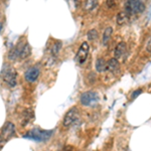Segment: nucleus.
<instances>
[{
	"instance_id": "nucleus-15",
	"label": "nucleus",
	"mask_w": 151,
	"mask_h": 151,
	"mask_svg": "<svg viewBox=\"0 0 151 151\" xmlns=\"http://www.w3.org/2000/svg\"><path fill=\"white\" fill-rule=\"evenodd\" d=\"M112 33H113V28L112 27H107L106 29L104 30V33H103V45H107L110 40L111 36H112Z\"/></svg>"
},
{
	"instance_id": "nucleus-19",
	"label": "nucleus",
	"mask_w": 151,
	"mask_h": 151,
	"mask_svg": "<svg viewBox=\"0 0 151 151\" xmlns=\"http://www.w3.org/2000/svg\"><path fill=\"white\" fill-rule=\"evenodd\" d=\"M141 92H142V91H141V89H138V90H136V91H134L132 93V95H131V98L135 99L136 97H138L141 94Z\"/></svg>"
},
{
	"instance_id": "nucleus-8",
	"label": "nucleus",
	"mask_w": 151,
	"mask_h": 151,
	"mask_svg": "<svg viewBox=\"0 0 151 151\" xmlns=\"http://www.w3.org/2000/svg\"><path fill=\"white\" fill-rule=\"evenodd\" d=\"M40 68H38L37 65H35V67L29 68V69L25 72V75H24V77H25V80L28 83H33V82H35L36 80L38 79V77H40Z\"/></svg>"
},
{
	"instance_id": "nucleus-14",
	"label": "nucleus",
	"mask_w": 151,
	"mask_h": 151,
	"mask_svg": "<svg viewBox=\"0 0 151 151\" xmlns=\"http://www.w3.org/2000/svg\"><path fill=\"white\" fill-rule=\"evenodd\" d=\"M95 67H96L97 72L103 73L107 70V62L103 58H99L98 60H96V65H95Z\"/></svg>"
},
{
	"instance_id": "nucleus-18",
	"label": "nucleus",
	"mask_w": 151,
	"mask_h": 151,
	"mask_svg": "<svg viewBox=\"0 0 151 151\" xmlns=\"http://www.w3.org/2000/svg\"><path fill=\"white\" fill-rule=\"evenodd\" d=\"M88 40L90 41H94L96 38H98V31L96 29H91V30L88 31Z\"/></svg>"
},
{
	"instance_id": "nucleus-2",
	"label": "nucleus",
	"mask_w": 151,
	"mask_h": 151,
	"mask_svg": "<svg viewBox=\"0 0 151 151\" xmlns=\"http://www.w3.org/2000/svg\"><path fill=\"white\" fill-rule=\"evenodd\" d=\"M1 77L9 87H15L17 85V73L10 65H4Z\"/></svg>"
},
{
	"instance_id": "nucleus-3",
	"label": "nucleus",
	"mask_w": 151,
	"mask_h": 151,
	"mask_svg": "<svg viewBox=\"0 0 151 151\" xmlns=\"http://www.w3.org/2000/svg\"><path fill=\"white\" fill-rule=\"evenodd\" d=\"M145 10V4L142 1H127L125 3V11L130 14L131 16L135 15V14L141 13Z\"/></svg>"
},
{
	"instance_id": "nucleus-11",
	"label": "nucleus",
	"mask_w": 151,
	"mask_h": 151,
	"mask_svg": "<svg viewBox=\"0 0 151 151\" xmlns=\"http://www.w3.org/2000/svg\"><path fill=\"white\" fill-rule=\"evenodd\" d=\"M33 118H35V112H33V110H31V109H26L22 113L21 124H22L23 126L27 125L28 123L31 122V120H33Z\"/></svg>"
},
{
	"instance_id": "nucleus-5",
	"label": "nucleus",
	"mask_w": 151,
	"mask_h": 151,
	"mask_svg": "<svg viewBox=\"0 0 151 151\" xmlns=\"http://www.w3.org/2000/svg\"><path fill=\"white\" fill-rule=\"evenodd\" d=\"M99 101V95L95 92L89 91L85 92L84 94L81 95V103L84 106H94L95 104H97Z\"/></svg>"
},
{
	"instance_id": "nucleus-12",
	"label": "nucleus",
	"mask_w": 151,
	"mask_h": 151,
	"mask_svg": "<svg viewBox=\"0 0 151 151\" xmlns=\"http://www.w3.org/2000/svg\"><path fill=\"white\" fill-rule=\"evenodd\" d=\"M119 69V62L116 58H111L107 62V70L111 73H115Z\"/></svg>"
},
{
	"instance_id": "nucleus-22",
	"label": "nucleus",
	"mask_w": 151,
	"mask_h": 151,
	"mask_svg": "<svg viewBox=\"0 0 151 151\" xmlns=\"http://www.w3.org/2000/svg\"><path fill=\"white\" fill-rule=\"evenodd\" d=\"M63 151H74V148H73L72 146L68 145V146H65V147L64 148V150H63Z\"/></svg>"
},
{
	"instance_id": "nucleus-7",
	"label": "nucleus",
	"mask_w": 151,
	"mask_h": 151,
	"mask_svg": "<svg viewBox=\"0 0 151 151\" xmlns=\"http://www.w3.org/2000/svg\"><path fill=\"white\" fill-rule=\"evenodd\" d=\"M89 50H90L89 43H88L87 41H84L81 47H80L79 50H78L77 55H76V58H77L78 63H79L80 65H83L87 60L88 55H89Z\"/></svg>"
},
{
	"instance_id": "nucleus-1",
	"label": "nucleus",
	"mask_w": 151,
	"mask_h": 151,
	"mask_svg": "<svg viewBox=\"0 0 151 151\" xmlns=\"http://www.w3.org/2000/svg\"><path fill=\"white\" fill-rule=\"evenodd\" d=\"M52 135V130H41V129L35 128L24 134L23 137L27 138V139L38 141V142H42V141H47L50 139Z\"/></svg>"
},
{
	"instance_id": "nucleus-4",
	"label": "nucleus",
	"mask_w": 151,
	"mask_h": 151,
	"mask_svg": "<svg viewBox=\"0 0 151 151\" xmlns=\"http://www.w3.org/2000/svg\"><path fill=\"white\" fill-rule=\"evenodd\" d=\"M15 133V126L13 123L7 122L5 125L3 126L1 132H0V142L4 143L8 141L12 136Z\"/></svg>"
},
{
	"instance_id": "nucleus-16",
	"label": "nucleus",
	"mask_w": 151,
	"mask_h": 151,
	"mask_svg": "<svg viewBox=\"0 0 151 151\" xmlns=\"http://www.w3.org/2000/svg\"><path fill=\"white\" fill-rule=\"evenodd\" d=\"M60 48H62V42H60V41H57V42H55L52 45V48H50V53H52V55L55 58L58 57Z\"/></svg>"
},
{
	"instance_id": "nucleus-17",
	"label": "nucleus",
	"mask_w": 151,
	"mask_h": 151,
	"mask_svg": "<svg viewBox=\"0 0 151 151\" xmlns=\"http://www.w3.org/2000/svg\"><path fill=\"white\" fill-rule=\"evenodd\" d=\"M97 6H98V1H96V0H89V1H86V3H85V9L87 11L94 10Z\"/></svg>"
},
{
	"instance_id": "nucleus-20",
	"label": "nucleus",
	"mask_w": 151,
	"mask_h": 151,
	"mask_svg": "<svg viewBox=\"0 0 151 151\" xmlns=\"http://www.w3.org/2000/svg\"><path fill=\"white\" fill-rule=\"evenodd\" d=\"M146 50H147V52H151V37L149 38V40H148L147 45H146Z\"/></svg>"
},
{
	"instance_id": "nucleus-6",
	"label": "nucleus",
	"mask_w": 151,
	"mask_h": 151,
	"mask_svg": "<svg viewBox=\"0 0 151 151\" xmlns=\"http://www.w3.org/2000/svg\"><path fill=\"white\" fill-rule=\"evenodd\" d=\"M78 118H79V110L76 107H74V108L70 109L67 112L63 124H64L65 127H70V126H72L78 120Z\"/></svg>"
},
{
	"instance_id": "nucleus-21",
	"label": "nucleus",
	"mask_w": 151,
	"mask_h": 151,
	"mask_svg": "<svg viewBox=\"0 0 151 151\" xmlns=\"http://www.w3.org/2000/svg\"><path fill=\"white\" fill-rule=\"evenodd\" d=\"M106 3H107V5H108V7H110V8L115 5V2L112 1V0H108V1H107Z\"/></svg>"
},
{
	"instance_id": "nucleus-10",
	"label": "nucleus",
	"mask_w": 151,
	"mask_h": 151,
	"mask_svg": "<svg viewBox=\"0 0 151 151\" xmlns=\"http://www.w3.org/2000/svg\"><path fill=\"white\" fill-rule=\"evenodd\" d=\"M130 17L131 15L129 13H127L125 10L124 11H120L116 16V21H117V24L118 25H124V24L128 23L130 21Z\"/></svg>"
},
{
	"instance_id": "nucleus-23",
	"label": "nucleus",
	"mask_w": 151,
	"mask_h": 151,
	"mask_svg": "<svg viewBox=\"0 0 151 151\" xmlns=\"http://www.w3.org/2000/svg\"><path fill=\"white\" fill-rule=\"evenodd\" d=\"M0 149H1V146H0Z\"/></svg>"
},
{
	"instance_id": "nucleus-13",
	"label": "nucleus",
	"mask_w": 151,
	"mask_h": 151,
	"mask_svg": "<svg viewBox=\"0 0 151 151\" xmlns=\"http://www.w3.org/2000/svg\"><path fill=\"white\" fill-rule=\"evenodd\" d=\"M31 53V50H30V47L27 42H24L22 47H21V52H20V55H19V58L20 60H24V58H28Z\"/></svg>"
},
{
	"instance_id": "nucleus-9",
	"label": "nucleus",
	"mask_w": 151,
	"mask_h": 151,
	"mask_svg": "<svg viewBox=\"0 0 151 151\" xmlns=\"http://www.w3.org/2000/svg\"><path fill=\"white\" fill-rule=\"evenodd\" d=\"M126 52H127V45L124 41H121L115 47V50H114V58H116L117 60H120L121 58H123L125 55Z\"/></svg>"
}]
</instances>
